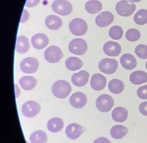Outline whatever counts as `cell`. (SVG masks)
I'll use <instances>...</instances> for the list:
<instances>
[{"mask_svg":"<svg viewBox=\"0 0 147 143\" xmlns=\"http://www.w3.org/2000/svg\"><path fill=\"white\" fill-rule=\"evenodd\" d=\"M53 95L58 98H65L71 91V86L65 80H58L53 84L52 87Z\"/></svg>","mask_w":147,"mask_h":143,"instance_id":"6da1fadb","label":"cell"},{"mask_svg":"<svg viewBox=\"0 0 147 143\" xmlns=\"http://www.w3.org/2000/svg\"><path fill=\"white\" fill-rule=\"evenodd\" d=\"M69 30L74 35L82 36L88 31L87 23L82 18H74L69 23Z\"/></svg>","mask_w":147,"mask_h":143,"instance_id":"7a4b0ae2","label":"cell"},{"mask_svg":"<svg viewBox=\"0 0 147 143\" xmlns=\"http://www.w3.org/2000/svg\"><path fill=\"white\" fill-rule=\"evenodd\" d=\"M52 8L55 13L60 15H68L73 10L72 5L67 0H55L52 4Z\"/></svg>","mask_w":147,"mask_h":143,"instance_id":"3957f363","label":"cell"},{"mask_svg":"<svg viewBox=\"0 0 147 143\" xmlns=\"http://www.w3.org/2000/svg\"><path fill=\"white\" fill-rule=\"evenodd\" d=\"M136 9V5L127 0H122L118 2L115 6V10L121 16L127 17L132 15Z\"/></svg>","mask_w":147,"mask_h":143,"instance_id":"277c9868","label":"cell"},{"mask_svg":"<svg viewBox=\"0 0 147 143\" xmlns=\"http://www.w3.org/2000/svg\"><path fill=\"white\" fill-rule=\"evenodd\" d=\"M69 50L74 54L83 55L88 50V44L86 41L82 38L74 39L69 43Z\"/></svg>","mask_w":147,"mask_h":143,"instance_id":"5b68a950","label":"cell"},{"mask_svg":"<svg viewBox=\"0 0 147 143\" xmlns=\"http://www.w3.org/2000/svg\"><path fill=\"white\" fill-rule=\"evenodd\" d=\"M63 57V54L59 47L51 46L47 48L44 53V57L48 62L57 63Z\"/></svg>","mask_w":147,"mask_h":143,"instance_id":"8992f818","label":"cell"},{"mask_svg":"<svg viewBox=\"0 0 147 143\" xmlns=\"http://www.w3.org/2000/svg\"><path fill=\"white\" fill-rule=\"evenodd\" d=\"M114 105V101L110 95L107 94L99 95L96 101V107L102 112H107Z\"/></svg>","mask_w":147,"mask_h":143,"instance_id":"52a82bcc","label":"cell"},{"mask_svg":"<svg viewBox=\"0 0 147 143\" xmlns=\"http://www.w3.org/2000/svg\"><path fill=\"white\" fill-rule=\"evenodd\" d=\"M39 67V62L35 57H27L24 59L20 63V68L22 72L25 73H34Z\"/></svg>","mask_w":147,"mask_h":143,"instance_id":"ba28073f","label":"cell"},{"mask_svg":"<svg viewBox=\"0 0 147 143\" xmlns=\"http://www.w3.org/2000/svg\"><path fill=\"white\" fill-rule=\"evenodd\" d=\"M40 111V106L34 101H29L22 106V114L27 117H33L36 116Z\"/></svg>","mask_w":147,"mask_h":143,"instance_id":"9c48e42d","label":"cell"},{"mask_svg":"<svg viewBox=\"0 0 147 143\" xmlns=\"http://www.w3.org/2000/svg\"><path fill=\"white\" fill-rule=\"evenodd\" d=\"M118 68V62L113 59L105 58L99 63V69L101 72L106 74H113Z\"/></svg>","mask_w":147,"mask_h":143,"instance_id":"30bf717a","label":"cell"},{"mask_svg":"<svg viewBox=\"0 0 147 143\" xmlns=\"http://www.w3.org/2000/svg\"><path fill=\"white\" fill-rule=\"evenodd\" d=\"M85 131V128L77 123L69 124L65 129V134L71 140H77Z\"/></svg>","mask_w":147,"mask_h":143,"instance_id":"8fae6325","label":"cell"},{"mask_svg":"<svg viewBox=\"0 0 147 143\" xmlns=\"http://www.w3.org/2000/svg\"><path fill=\"white\" fill-rule=\"evenodd\" d=\"M70 104L75 109H82L87 103V97L81 92H77L72 94L70 97Z\"/></svg>","mask_w":147,"mask_h":143,"instance_id":"7c38bea8","label":"cell"},{"mask_svg":"<svg viewBox=\"0 0 147 143\" xmlns=\"http://www.w3.org/2000/svg\"><path fill=\"white\" fill-rule=\"evenodd\" d=\"M107 79L101 73H95L92 76L90 80V87L91 88L96 91H100L103 90L106 86Z\"/></svg>","mask_w":147,"mask_h":143,"instance_id":"4fadbf2b","label":"cell"},{"mask_svg":"<svg viewBox=\"0 0 147 143\" xmlns=\"http://www.w3.org/2000/svg\"><path fill=\"white\" fill-rule=\"evenodd\" d=\"M31 43L35 49H43L49 44V38L45 34H35L32 37Z\"/></svg>","mask_w":147,"mask_h":143,"instance_id":"5bb4252c","label":"cell"},{"mask_svg":"<svg viewBox=\"0 0 147 143\" xmlns=\"http://www.w3.org/2000/svg\"><path fill=\"white\" fill-rule=\"evenodd\" d=\"M113 20L114 16L110 12L104 11L96 16V23L99 27H106L110 25Z\"/></svg>","mask_w":147,"mask_h":143,"instance_id":"9a60e30c","label":"cell"},{"mask_svg":"<svg viewBox=\"0 0 147 143\" xmlns=\"http://www.w3.org/2000/svg\"><path fill=\"white\" fill-rule=\"evenodd\" d=\"M104 53L110 57H116L120 54L121 47L119 43L113 41H108L103 46Z\"/></svg>","mask_w":147,"mask_h":143,"instance_id":"2e32d148","label":"cell"},{"mask_svg":"<svg viewBox=\"0 0 147 143\" xmlns=\"http://www.w3.org/2000/svg\"><path fill=\"white\" fill-rule=\"evenodd\" d=\"M89 73L86 70H81L71 77V82L77 87L85 86L88 82Z\"/></svg>","mask_w":147,"mask_h":143,"instance_id":"e0dca14e","label":"cell"},{"mask_svg":"<svg viewBox=\"0 0 147 143\" xmlns=\"http://www.w3.org/2000/svg\"><path fill=\"white\" fill-rule=\"evenodd\" d=\"M120 62L121 66L127 70H132L137 66V60L133 55L124 54L121 57Z\"/></svg>","mask_w":147,"mask_h":143,"instance_id":"ac0fdd59","label":"cell"},{"mask_svg":"<svg viewBox=\"0 0 147 143\" xmlns=\"http://www.w3.org/2000/svg\"><path fill=\"white\" fill-rule=\"evenodd\" d=\"M30 48V42L27 37L20 35L17 38L16 51L19 54H25Z\"/></svg>","mask_w":147,"mask_h":143,"instance_id":"d6986e66","label":"cell"},{"mask_svg":"<svg viewBox=\"0 0 147 143\" xmlns=\"http://www.w3.org/2000/svg\"><path fill=\"white\" fill-rule=\"evenodd\" d=\"M45 24L48 29L51 30H57L62 27L63 21L60 17L55 15H50L47 17Z\"/></svg>","mask_w":147,"mask_h":143,"instance_id":"ffe728a7","label":"cell"},{"mask_svg":"<svg viewBox=\"0 0 147 143\" xmlns=\"http://www.w3.org/2000/svg\"><path fill=\"white\" fill-rule=\"evenodd\" d=\"M64 126V122L59 117H54L50 119L47 123V128L49 132L56 133L62 131Z\"/></svg>","mask_w":147,"mask_h":143,"instance_id":"44dd1931","label":"cell"},{"mask_svg":"<svg viewBox=\"0 0 147 143\" xmlns=\"http://www.w3.org/2000/svg\"><path fill=\"white\" fill-rule=\"evenodd\" d=\"M128 117V111L124 107H116L112 112V118L115 122L123 123Z\"/></svg>","mask_w":147,"mask_h":143,"instance_id":"7402d4cb","label":"cell"},{"mask_svg":"<svg viewBox=\"0 0 147 143\" xmlns=\"http://www.w3.org/2000/svg\"><path fill=\"white\" fill-rule=\"evenodd\" d=\"M129 80L133 85L144 84L147 82V73L143 70H136L131 73Z\"/></svg>","mask_w":147,"mask_h":143,"instance_id":"603a6c76","label":"cell"},{"mask_svg":"<svg viewBox=\"0 0 147 143\" xmlns=\"http://www.w3.org/2000/svg\"><path fill=\"white\" fill-rule=\"evenodd\" d=\"M128 132L129 130L127 127L121 125H115L110 129V135L113 138L120 140L123 138L125 135H127Z\"/></svg>","mask_w":147,"mask_h":143,"instance_id":"cb8c5ba5","label":"cell"},{"mask_svg":"<svg viewBox=\"0 0 147 143\" xmlns=\"http://www.w3.org/2000/svg\"><path fill=\"white\" fill-rule=\"evenodd\" d=\"M65 67L69 70L75 71V70H80L83 65V62L80 59L75 57H69L65 60Z\"/></svg>","mask_w":147,"mask_h":143,"instance_id":"d4e9b609","label":"cell"},{"mask_svg":"<svg viewBox=\"0 0 147 143\" xmlns=\"http://www.w3.org/2000/svg\"><path fill=\"white\" fill-rule=\"evenodd\" d=\"M19 84L23 90H30L36 86L37 79L33 77H23L19 79Z\"/></svg>","mask_w":147,"mask_h":143,"instance_id":"484cf974","label":"cell"},{"mask_svg":"<svg viewBox=\"0 0 147 143\" xmlns=\"http://www.w3.org/2000/svg\"><path fill=\"white\" fill-rule=\"evenodd\" d=\"M85 9L88 13L95 14L102 10V5L97 0H90L85 4Z\"/></svg>","mask_w":147,"mask_h":143,"instance_id":"4316f807","label":"cell"},{"mask_svg":"<svg viewBox=\"0 0 147 143\" xmlns=\"http://www.w3.org/2000/svg\"><path fill=\"white\" fill-rule=\"evenodd\" d=\"M124 82L119 79H112L108 84V89L110 92L114 94H120L124 89Z\"/></svg>","mask_w":147,"mask_h":143,"instance_id":"83f0119b","label":"cell"},{"mask_svg":"<svg viewBox=\"0 0 147 143\" xmlns=\"http://www.w3.org/2000/svg\"><path fill=\"white\" fill-rule=\"evenodd\" d=\"M47 134L41 130L34 132L30 135V141L31 143H47Z\"/></svg>","mask_w":147,"mask_h":143,"instance_id":"f1b7e54d","label":"cell"},{"mask_svg":"<svg viewBox=\"0 0 147 143\" xmlns=\"http://www.w3.org/2000/svg\"><path fill=\"white\" fill-rule=\"evenodd\" d=\"M134 21L138 25H144L147 23V10L140 9L134 15Z\"/></svg>","mask_w":147,"mask_h":143,"instance_id":"f546056e","label":"cell"},{"mask_svg":"<svg viewBox=\"0 0 147 143\" xmlns=\"http://www.w3.org/2000/svg\"><path fill=\"white\" fill-rule=\"evenodd\" d=\"M123 30L120 26H113L109 30V36L113 40H119L123 36Z\"/></svg>","mask_w":147,"mask_h":143,"instance_id":"4dcf8cb0","label":"cell"},{"mask_svg":"<svg viewBox=\"0 0 147 143\" xmlns=\"http://www.w3.org/2000/svg\"><path fill=\"white\" fill-rule=\"evenodd\" d=\"M140 33L136 29H129L126 32V39L130 42L137 41L140 39Z\"/></svg>","mask_w":147,"mask_h":143,"instance_id":"1f68e13d","label":"cell"},{"mask_svg":"<svg viewBox=\"0 0 147 143\" xmlns=\"http://www.w3.org/2000/svg\"><path fill=\"white\" fill-rule=\"evenodd\" d=\"M135 53L140 59H142V60L147 59V46L144 45V44H140L137 46L135 49Z\"/></svg>","mask_w":147,"mask_h":143,"instance_id":"d6a6232c","label":"cell"},{"mask_svg":"<svg viewBox=\"0 0 147 143\" xmlns=\"http://www.w3.org/2000/svg\"><path fill=\"white\" fill-rule=\"evenodd\" d=\"M137 95L140 99H147V85L140 87L138 89Z\"/></svg>","mask_w":147,"mask_h":143,"instance_id":"836d02e7","label":"cell"},{"mask_svg":"<svg viewBox=\"0 0 147 143\" xmlns=\"http://www.w3.org/2000/svg\"><path fill=\"white\" fill-rule=\"evenodd\" d=\"M139 111L143 115L147 116V101L140 103L139 106Z\"/></svg>","mask_w":147,"mask_h":143,"instance_id":"e575fe53","label":"cell"},{"mask_svg":"<svg viewBox=\"0 0 147 143\" xmlns=\"http://www.w3.org/2000/svg\"><path fill=\"white\" fill-rule=\"evenodd\" d=\"M40 0H27L26 2V7H34L38 5Z\"/></svg>","mask_w":147,"mask_h":143,"instance_id":"d590c367","label":"cell"},{"mask_svg":"<svg viewBox=\"0 0 147 143\" xmlns=\"http://www.w3.org/2000/svg\"><path fill=\"white\" fill-rule=\"evenodd\" d=\"M94 143H111V142H110V140H109L108 139L106 138V137L100 136L99 138H97L96 140H95Z\"/></svg>","mask_w":147,"mask_h":143,"instance_id":"8d00e7d4","label":"cell"},{"mask_svg":"<svg viewBox=\"0 0 147 143\" xmlns=\"http://www.w3.org/2000/svg\"><path fill=\"white\" fill-rule=\"evenodd\" d=\"M29 16H30V15H29L28 11H27V10H24L23 15H22V20H21V22H22V23H24L25 21H27L28 20Z\"/></svg>","mask_w":147,"mask_h":143,"instance_id":"74e56055","label":"cell"},{"mask_svg":"<svg viewBox=\"0 0 147 143\" xmlns=\"http://www.w3.org/2000/svg\"><path fill=\"white\" fill-rule=\"evenodd\" d=\"M15 88H16V98H18L19 96V94H20V90L18 88V85H15Z\"/></svg>","mask_w":147,"mask_h":143,"instance_id":"f35d334b","label":"cell"},{"mask_svg":"<svg viewBox=\"0 0 147 143\" xmlns=\"http://www.w3.org/2000/svg\"><path fill=\"white\" fill-rule=\"evenodd\" d=\"M129 2H140V1H141V0H129Z\"/></svg>","mask_w":147,"mask_h":143,"instance_id":"ab89813d","label":"cell"},{"mask_svg":"<svg viewBox=\"0 0 147 143\" xmlns=\"http://www.w3.org/2000/svg\"><path fill=\"white\" fill-rule=\"evenodd\" d=\"M146 70H147V62H146Z\"/></svg>","mask_w":147,"mask_h":143,"instance_id":"60d3db41","label":"cell"}]
</instances>
